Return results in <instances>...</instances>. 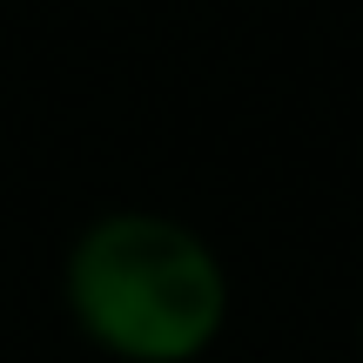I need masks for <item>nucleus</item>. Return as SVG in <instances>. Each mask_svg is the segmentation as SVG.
Returning a JSON list of instances; mask_svg holds the SVG:
<instances>
[{
    "label": "nucleus",
    "mask_w": 363,
    "mask_h": 363,
    "mask_svg": "<svg viewBox=\"0 0 363 363\" xmlns=\"http://www.w3.org/2000/svg\"><path fill=\"white\" fill-rule=\"evenodd\" d=\"M61 303L115 363H195L229 330L235 283L195 222L162 208H108L67 242Z\"/></svg>",
    "instance_id": "nucleus-1"
}]
</instances>
